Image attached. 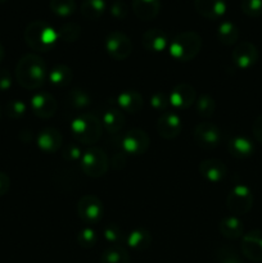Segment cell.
<instances>
[{
  "label": "cell",
  "mask_w": 262,
  "mask_h": 263,
  "mask_svg": "<svg viewBox=\"0 0 262 263\" xmlns=\"http://www.w3.org/2000/svg\"><path fill=\"white\" fill-rule=\"evenodd\" d=\"M48 68L41 57L26 54L18 61L15 67V80L26 90H36L48 80Z\"/></svg>",
  "instance_id": "6da1fadb"
},
{
  "label": "cell",
  "mask_w": 262,
  "mask_h": 263,
  "mask_svg": "<svg viewBox=\"0 0 262 263\" xmlns=\"http://www.w3.org/2000/svg\"><path fill=\"white\" fill-rule=\"evenodd\" d=\"M23 37H25L26 44L32 50L40 51V53L50 51L59 40L55 28L50 23L40 20L28 23Z\"/></svg>",
  "instance_id": "7a4b0ae2"
},
{
  "label": "cell",
  "mask_w": 262,
  "mask_h": 263,
  "mask_svg": "<svg viewBox=\"0 0 262 263\" xmlns=\"http://www.w3.org/2000/svg\"><path fill=\"white\" fill-rule=\"evenodd\" d=\"M71 133L74 140L84 145H92L98 143L102 136V121L91 113H81L71 122Z\"/></svg>",
  "instance_id": "3957f363"
},
{
  "label": "cell",
  "mask_w": 262,
  "mask_h": 263,
  "mask_svg": "<svg viewBox=\"0 0 262 263\" xmlns=\"http://www.w3.org/2000/svg\"><path fill=\"white\" fill-rule=\"evenodd\" d=\"M202 37L194 31H184L172 39L169 44L170 55L177 62H189L199 54L202 49Z\"/></svg>",
  "instance_id": "277c9868"
},
{
  "label": "cell",
  "mask_w": 262,
  "mask_h": 263,
  "mask_svg": "<svg viewBox=\"0 0 262 263\" xmlns=\"http://www.w3.org/2000/svg\"><path fill=\"white\" fill-rule=\"evenodd\" d=\"M80 167L82 172L90 177H102L107 174L109 167V159L107 153L100 148H90L82 154Z\"/></svg>",
  "instance_id": "5b68a950"
},
{
  "label": "cell",
  "mask_w": 262,
  "mask_h": 263,
  "mask_svg": "<svg viewBox=\"0 0 262 263\" xmlns=\"http://www.w3.org/2000/svg\"><path fill=\"white\" fill-rule=\"evenodd\" d=\"M253 194L246 185H236L229 192L226 198V207L233 216H243L251 211L253 205Z\"/></svg>",
  "instance_id": "8992f818"
},
{
  "label": "cell",
  "mask_w": 262,
  "mask_h": 263,
  "mask_svg": "<svg viewBox=\"0 0 262 263\" xmlns=\"http://www.w3.org/2000/svg\"><path fill=\"white\" fill-rule=\"evenodd\" d=\"M105 50L115 61H125L133 53V43L130 37L121 31H112L105 37Z\"/></svg>",
  "instance_id": "52a82bcc"
},
{
  "label": "cell",
  "mask_w": 262,
  "mask_h": 263,
  "mask_svg": "<svg viewBox=\"0 0 262 263\" xmlns=\"http://www.w3.org/2000/svg\"><path fill=\"white\" fill-rule=\"evenodd\" d=\"M104 213L102 200L95 195H84L77 203V215L86 225H97Z\"/></svg>",
  "instance_id": "ba28073f"
},
{
  "label": "cell",
  "mask_w": 262,
  "mask_h": 263,
  "mask_svg": "<svg viewBox=\"0 0 262 263\" xmlns=\"http://www.w3.org/2000/svg\"><path fill=\"white\" fill-rule=\"evenodd\" d=\"M193 138L199 148L211 151L220 145L221 140H222V134H221L220 128L213 123L200 122L199 125L195 126Z\"/></svg>",
  "instance_id": "9c48e42d"
},
{
  "label": "cell",
  "mask_w": 262,
  "mask_h": 263,
  "mask_svg": "<svg viewBox=\"0 0 262 263\" xmlns=\"http://www.w3.org/2000/svg\"><path fill=\"white\" fill-rule=\"evenodd\" d=\"M121 145L125 153L131 154V156H141L148 151L151 145V139L144 130L134 128L123 135Z\"/></svg>",
  "instance_id": "30bf717a"
},
{
  "label": "cell",
  "mask_w": 262,
  "mask_h": 263,
  "mask_svg": "<svg viewBox=\"0 0 262 263\" xmlns=\"http://www.w3.org/2000/svg\"><path fill=\"white\" fill-rule=\"evenodd\" d=\"M258 50H257L256 45L249 41H243L239 43L238 45L234 48L233 53H231V59L233 63L238 67L239 69H248L253 67L258 61Z\"/></svg>",
  "instance_id": "8fae6325"
},
{
  "label": "cell",
  "mask_w": 262,
  "mask_h": 263,
  "mask_svg": "<svg viewBox=\"0 0 262 263\" xmlns=\"http://www.w3.org/2000/svg\"><path fill=\"white\" fill-rule=\"evenodd\" d=\"M157 133L166 140L177 138L182 130V122L179 115L174 112H164L157 120Z\"/></svg>",
  "instance_id": "7c38bea8"
},
{
  "label": "cell",
  "mask_w": 262,
  "mask_h": 263,
  "mask_svg": "<svg viewBox=\"0 0 262 263\" xmlns=\"http://www.w3.org/2000/svg\"><path fill=\"white\" fill-rule=\"evenodd\" d=\"M31 109L39 118L53 117L58 109V102L49 92H38L31 99Z\"/></svg>",
  "instance_id": "4fadbf2b"
},
{
  "label": "cell",
  "mask_w": 262,
  "mask_h": 263,
  "mask_svg": "<svg viewBox=\"0 0 262 263\" xmlns=\"http://www.w3.org/2000/svg\"><path fill=\"white\" fill-rule=\"evenodd\" d=\"M241 252L252 262H262V230H252L241 238Z\"/></svg>",
  "instance_id": "5bb4252c"
},
{
  "label": "cell",
  "mask_w": 262,
  "mask_h": 263,
  "mask_svg": "<svg viewBox=\"0 0 262 263\" xmlns=\"http://www.w3.org/2000/svg\"><path fill=\"white\" fill-rule=\"evenodd\" d=\"M195 89L189 84L176 85L170 94V104L176 109H188L195 103Z\"/></svg>",
  "instance_id": "9a60e30c"
},
{
  "label": "cell",
  "mask_w": 262,
  "mask_h": 263,
  "mask_svg": "<svg viewBox=\"0 0 262 263\" xmlns=\"http://www.w3.org/2000/svg\"><path fill=\"white\" fill-rule=\"evenodd\" d=\"M39 149L46 154H53L61 149L62 143H63V136L58 130L53 127H46L41 130L38 135Z\"/></svg>",
  "instance_id": "2e32d148"
},
{
  "label": "cell",
  "mask_w": 262,
  "mask_h": 263,
  "mask_svg": "<svg viewBox=\"0 0 262 263\" xmlns=\"http://www.w3.org/2000/svg\"><path fill=\"white\" fill-rule=\"evenodd\" d=\"M197 13L207 20L215 21L226 13L225 0H194Z\"/></svg>",
  "instance_id": "e0dca14e"
},
{
  "label": "cell",
  "mask_w": 262,
  "mask_h": 263,
  "mask_svg": "<svg viewBox=\"0 0 262 263\" xmlns=\"http://www.w3.org/2000/svg\"><path fill=\"white\" fill-rule=\"evenodd\" d=\"M199 172L207 181L212 182V184H218L225 179L226 166L220 159H204L203 162H200Z\"/></svg>",
  "instance_id": "ac0fdd59"
},
{
  "label": "cell",
  "mask_w": 262,
  "mask_h": 263,
  "mask_svg": "<svg viewBox=\"0 0 262 263\" xmlns=\"http://www.w3.org/2000/svg\"><path fill=\"white\" fill-rule=\"evenodd\" d=\"M141 44L145 50L152 51V53H161V51L166 50V48L169 46V37L164 31L159 30V28H151L143 33Z\"/></svg>",
  "instance_id": "d6986e66"
},
{
  "label": "cell",
  "mask_w": 262,
  "mask_h": 263,
  "mask_svg": "<svg viewBox=\"0 0 262 263\" xmlns=\"http://www.w3.org/2000/svg\"><path fill=\"white\" fill-rule=\"evenodd\" d=\"M161 0H133V12L139 20L152 21L159 14Z\"/></svg>",
  "instance_id": "ffe728a7"
},
{
  "label": "cell",
  "mask_w": 262,
  "mask_h": 263,
  "mask_svg": "<svg viewBox=\"0 0 262 263\" xmlns=\"http://www.w3.org/2000/svg\"><path fill=\"white\" fill-rule=\"evenodd\" d=\"M117 104L123 112L135 115L140 112L144 105V99L136 90H125L117 97Z\"/></svg>",
  "instance_id": "44dd1931"
},
{
  "label": "cell",
  "mask_w": 262,
  "mask_h": 263,
  "mask_svg": "<svg viewBox=\"0 0 262 263\" xmlns=\"http://www.w3.org/2000/svg\"><path fill=\"white\" fill-rule=\"evenodd\" d=\"M218 230L221 235L229 240H235V239L243 238L244 235V225L236 216H228L222 218Z\"/></svg>",
  "instance_id": "7402d4cb"
},
{
  "label": "cell",
  "mask_w": 262,
  "mask_h": 263,
  "mask_svg": "<svg viewBox=\"0 0 262 263\" xmlns=\"http://www.w3.org/2000/svg\"><path fill=\"white\" fill-rule=\"evenodd\" d=\"M228 151L235 158L244 159L254 153V145L246 136H235L228 143Z\"/></svg>",
  "instance_id": "603a6c76"
},
{
  "label": "cell",
  "mask_w": 262,
  "mask_h": 263,
  "mask_svg": "<svg viewBox=\"0 0 262 263\" xmlns=\"http://www.w3.org/2000/svg\"><path fill=\"white\" fill-rule=\"evenodd\" d=\"M152 234L144 228H136L126 236V243L134 251H146L152 246Z\"/></svg>",
  "instance_id": "cb8c5ba5"
},
{
  "label": "cell",
  "mask_w": 262,
  "mask_h": 263,
  "mask_svg": "<svg viewBox=\"0 0 262 263\" xmlns=\"http://www.w3.org/2000/svg\"><path fill=\"white\" fill-rule=\"evenodd\" d=\"M72 79H73V72L66 64H57L48 73L49 82L55 87L68 86Z\"/></svg>",
  "instance_id": "d4e9b609"
},
{
  "label": "cell",
  "mask_w": 262,
  "mask_h": 263,
  "mask_svg": "<svg viewBox=\"0 0 262 263\" xmlns=\"http://www.w3.org/2000/svg\"><path fill=\"white\" fill-rule=\"evenodd\" d=\"M125 116L118 109H108L103 113L102 126L110 134L118 133L125 126Z\"/></svg>",
  "instance_id": "484cf974"
},
{
  "label": "cell",
  "mask_w": 262,
  "mask_h": 263,
  "mask_svg": "<svg viewBox=\"0 0 262 263\" xmlns=\"http://www.w3.org/2000/svg\"><path fill=\"white\" fill-rule=\"evenodd\" d=\"M239 28L235 23L230 22V21H225V22L220 23L217 28V39L220 40L221 44L226 46H231L236 44L239 40Z\"/></svg>",
  "instance_id": "4316f807"
},
{
  "label": "cell",
  "mask_w": 262,
  "mask_h": 263,
  "mask_svg": "<svg viewBox=\"0 0 262 263\" xmlns=\"http://www.w3.org/2000/svg\"><path fill=\"white\" fill-rule=\"evenodd\" d=\"M105 2L104 0H82L80 5V12L82 17L86 20L95 21L99 20L105 12Z\"/></svg>",
  "instance_id": "83f0119b"
},
{
  "label": "cell",
  "mask_w": 262,
  "mask_h": 263,
  "mask_svg": "<svg viewBox=\"0 0 262 263\" xmlns=\"http://www.w3.org/2000/svg\"><path fill=\"white\" fill-rule=\"evenodd\" d=\"M100 263H130V254L122 246H109L100 256Z\"/></svg>",
  "instance_id": "f1b7e54d"
},
{
  "label": "cell",
  "mask_w": 262,
  "mask_h": 263,
  "mask_svg": "<svg viewBox=\"0 0 262 263\" xmlns=\"http://www.w3.org/2000/svg\"><path fill=\"white\" fill-rule=\"evenodd\" d=\"M67 102L74 109H84L91 104V97L82 89H73L67 97Z\"/></svg>",
  "instance_id": "f546056e"
},
{
  "label": "cell",
  "mask_w": 262,
  "mask_h": 263,
  "mask_svg": "<svg viewBox=\"0 0 262 263\" xmlns=\"http://www.w3.org/2000/svg\"><path fill=\"white\" fill-rule=\"evenodd\" d=\"M51 12L58 17H69L76 12L74 0H50L49 3Z\"/></svg>",
  "instance_id": "4dcf8cb0"
},
{
  "label": "cell",
  "mask_w": 262,
  "mask_h": 263,
  "mask_svg": "<svg viewBox=\"0 0 262 263\" xmlns=\"http://www.w3.org/2000/svg\"><path fill=\"white\" fill-rule=\"evenodd\" d=\"M58 37L66 43H74L81 35V27L76 22H66L57 30Z\"/></svg>",
  "instance_id": "1f68e13d"
},
{
  "label": "cell",
  "mask_w": 262,
  "mask_h": 263,
  "mask_svg": "<svg viewBox=\"0 0 262 263\" xmlns=\"http://www.w3.org/2000/svg\"><path fill=\"white\" fill-rule=\"evenodd\" d=\"M103 236L110 246H122L123 241H126L127 235H125L120 226H117L116 223H109L103 229Z\"/></svg>",
  "instance_id": "d6a6232c"
},
{
  "label": "cell",
  "mask_w": 262,
  "mask_h": 263,
  "mask_svg": "<svg viewBox=\"0 0 262 263\" xmlns=\"http://www.w3.org/2000/svg\"><path fill=\"white\" fill-rule=\"evenodd\" d=\"M195 109H197V113L200 117L210 118L211 116L215 113L216 109L215 99L207 94L200 95V97L195 100Z\"/></svg>",
  "instance_id": "836d02e7"
},
{
  "label": "cell",
  "mask_w": 262,
  "mask_h": 263,
  "mask_svg": "<svg viewBox=\"0 0 262 263\" xmlns=\"http://www.w3.org/2000/svg\"><path fill=\"white\" fill-rule=\"evenodd\" d=\"M26 110H27V105H26L25 102L20 99L10 100L5 104L4 112L5 115L9 118H13V120H18V118L23 117L26 115Z\"/></svg>",
  "instance_id": "e575fe53"
},
{
  "label": "cell",
  "mask_w": 262,
  "mask_h": 263,
  "mask_svg": "<svg viewBox=\"0 0 262 263\" xmlns=\"http://www.w3.org/2000/svg\"><path fill=\"white\" fill-rule=\"evenodd\" d=\"M77 244L84 249H90L97 244L98 235L91 228H85L77 234Z\"/></svg>",
  "instance_id": "d590c367"
},
{
  "label": "cell",
  "mask_w": 262,
  "mask_h": 263,
  "mask_svg": "<svg viewBox=\"0 0 262 263\" xmlns=\"http://www.w3.org/2000/svg\"><path fill=\"white\" fill-rule=\"evenodd\" d=\"M216 261L217 263H243L235 249L231 247H221L216 251Z\"/></svg>",
  "instance_id": "8d00e7d4"
},
{
  "label": "cell",
  "mask_w": 262,
  "mask_h": 263,
  "mask_svg": "<svg viewBox=\"0 0 262 263\" xmlns=\"http://www.w3.org/2000/svg\"><path fill=\"white\" fill-rule=\"evenodd\" d=\"M241 12L251 18L262 15V0H241Z\"/></svg>",
  "instance_id": "74e56055"
},
{
  "label": "cell",
  "mask_w": 262,
  "mask_h": 263,
  "mask_svg": "<svg viewBox=\"0 0 262 263\" xmlns=\"http://www.w3.org/2000/svg\"><path fill=\"white\" fill-rule=\"evenodd\" d=\"M149 104H151V107L153 108L156 112L164 113L170 105V95H166L162 91L154 92V94L151 97Z\"/></svg>",
  "instance_id": "f35d334b"
},
{
  "label": "cell",
  "mask_w": 262,
  "mask_h": 263,
  "mask_svg": "<svg viewBox=\"0 0 262 263\" xmlns=\"http://www.w3.org/2000/svg\"><path fill=\"white\" fill-rule=\"evenodd\" d=\"M82 154L84 153H82L81 148H80V145H77V144H68V145L64 146L61 152L62 158L66 162L81 161Z\"/></svg>",
  "instance_id": "ab89813d"
},
{
  "label": "cell",
  "mask_w": 262,
  "mask_h": 263,
  "mask_svg": "<svg viewBox=\"0 0 262 263\" xmlns=\"http://www.w3.org/2000/svg\"><path fill=\"white\" fill-rule=\"evenodd\" d=\"M109 12L117 20H125L128 14V5L123 0H115L110 4Z\"/></svg>",
  "instance_id": "60d3db41"
},
{
  "label": "cell",
  "mask_w": 262,
  "mask_h": 263,
  "mask_svg": "<svg viewBox=\"0 0 262 263\" xmlns=\"http://www.w3.org/2000/svg\"><path fill=\"white\" fill-rule=\"evenodd\" d=\"M12 82L13 80L10 72L5 68L0 69V91L4 92L9 90L10 86H12Z\"/></svg>",
  "instance_id": "b9f144b4"
},
{
  "label": "cell",
  "mask_w": 262,
  "mask_h": 263,
  "mask_svg": "<svg viewBox=\"0 0 262 263\" xmlns=\"http://www.w3.org/2000/svg\"><path fill=\"white\" fill-rule=\"evenodd\" d=\"M126 157L123 153H115L110 157V167L113 170H122L126 166Z\"/></svg>",
  "instance_id": "7bdbcfd3"
},
{
  "label": "cell",
  "mask_w": 262,
  "mask_h": 263,
  "mask_svg": "<svg viewBox=\"0 0 262 263\" xmlns=\"http://www.w3.org/2000/svg\"><path fill=\"white\" fill-rule=\"evenodd\" d=\"M10 189V179L5 172L0 171V197L7 194Z\"/></svg>",
  "instance_id": "ee69618b"
},
{
  "label": "cell",
  "mask_w": 262,
  "mask_h": 263,
  "mask_svg": "<svg viewBox=\"0 0 262 263\" xmlns=\"http://www.w3.org/2000/svg\"><path fill=\"white\" fill-rule=\"evenodd\" d=\"M252 130H253V135L254 138H256V140L262 144V115H259L258 117L256 118V121L253 122Z\"/></svg>",
  "instance_id": "f6af8a7d"
},
{
  "label": "cell",
  "mask_w": 262,
  "mask_h": 263,
  "mask_svg": "<svg viewBox=\"0 0 262 263\" xmlns=\"http://www.w3.org/2000/svg\"><path fill=\"white\" fill-rule=\"evenodd\" d=\"M5 57V50H4V46H3V44L0 43V63L3 62V59H4Z\"/></svg>",
  "instance_id": "bcb514c9"
},
{
  "label": "cell",
  "mask_w": 262,
  "mask_h": 263,
  "mask_svg": "<svg viewBox=\"0 0 262 263\" xmlns=\"http://www.w3.org/2000/svg\"><path fill=\"white\" fill-rule=\"evenodd\" d=\"M7 2V0H0V4H3V3H5Z\"/></svg>",
  "instance_id": "7dc6e473"
},
{
  "label": "cell",
  "mask_w": 262,
  "mask_h": 263,
  "mask_svg": "<svg viewBox=\"0 0 262 263\" xmlns=\"http://www.w3.org/2000/svg\"><path fill=\"white\" fill-rule=\"evenodd\" d=\"M0 116H2V108H0Z\"/></svg>",
  "instance_id": "c3c4849f"
}]
</instances>
